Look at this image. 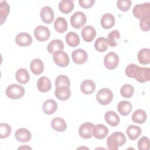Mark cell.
Here are the masks:
<instances>
[{"mask_svg":"<svg viewBox=\"0 0 150 150\" xmlns=\"http://www.w3.org/2000/svg\"><path fill=\"white\" fill-rule=\"evenodd\" d=\"M120 39V33L117 30L114 29L111 31L107 35V41L108 45L111 47H115L117 45L118 40Z\"/></svg>","mask_w":150,"mask_h":150,"instance_id":"33","label":"cell"},{"mask_svg":"<svg viewBox=\"0 0 150 150\" xmlns=\"http://www.w3.org/2000/svg\"><path fill=\"white\" fill-rule=\"evenodd\" d=\"M94 125L91 122L83 123L79 128V134L83 139H90L93 137L92 129Z\"/></svg>","mask_w":150,"mask_h":150,"instance_id":"9","label":"cell"},{"mask_svg":"<svg viewBox=\"0 0 150 150\" xmlns=\"http://www.w3.org/2000/svg\"><path fill=\"white\" fill-rule=\"evenodd\" d=\"M30 69L31 71L35 75H39L44 70V64L40 59H35L30 63Z\"/></svg>","mask_w":150,"mask_h":150,"instance_id":"21","label":"cell"},{"mask_svg":"<svg viewBox=\"0 0 150 150\" xmlns=\"http://www.w3.org/2000/svg\"><path fill=\"white\" fill-rule=\"evenodd\" d=\"M127 134L128 138L131 140L137 139L141 134L142 129L141 128L134 125H129L126 129Z\"/></svg>","mask_w":150,"mask_h":150,"instance_id":"29","label":"cell"},{"mask_svg":"<svg viewBox=\"0 0 150 150\" xmlns=\"http://www.w3.org/2000/svg\"><path fill=\"white\" fill-rule=\"evenodd\" d=\"M54 95L57 98L60 100H67L71 96L70 87L67 86H59L56 87Z\"/></svg>","mask_w":150,"mask_h":150,"instance_id":"14","label":"cell"},{"mask_svg":"<svg viewBox=\"0 0 150 150\" xmlns=\"http://www.w3.org/2000/svg\"><path fill=\"white\" fill-rule=\"evenodd\" d=\"M104 118L107 124L112 127H115L120 123V117L113 111H108L104 115Z\"/></svg>","mask_w":150,"mask_h":150,"instance_id":"22","label":"cell"},{"mask_svg":"<svg viewBox=\"0 0 150 150\" xmlns=\"http://www.w3.org/2000/svg\"><path fill=\"white\" fill-rule=\"evenodd\" d=\"M138 62L142 64H148L150 63V50L148 48L141 49L137 54Z\"/></svg>","mask_w":150,"mask_h":150,"instance_id":"27","label":"cell"},{"mask_svg":"<svg viewBox=\"0 0 150 150\" xmlns=\"http://www.w3.org/2000/svg\"><path fill=\"white\" fill-rule=\"evenodd\" d=\"M15 138L21 142H26L30 140L32 134L29 130L25 128H21L16 130L15 134Z\"/></svg>","mask_w":150,"mask_h":150,"instance_id":"15","label":"cell"},{"mask_svg":"<svg viewBox=\"0 0 150 150\" xmlns=\"http://www.w3.org/2000/svg\"><path fill=\"white\" fill-rule=\"evenodd\" d=\"M134 87L129 84H124L120 89V94L124 98H130L134 94Z\"/></svg>","mask_w":150,"mask_h":150,"instance_id":"37","label":"cell"},{"mask_svg":"<svg viewBox=\"0 0 150 150\" xmlns=\"http://www.w3.org/2000/svg\"><path fill=\"white\" fill-rule=\"evenodd\" d=\"M150 17H145L139 19V26L141 29L145 32L149 30Z\"/></svg>","mask_w":150,"mask_h":150,"instance_id":"43","label":"cell"},{"mask_svg":"<svg viewBox=\"0 0 150 150\" xmlns=\"http://www.w3.org/2000/svg\"><path fill=\"white\" fill-rule=\"evenodd\" d=\"M126 138L124 133L115 132L111 134L107 139V148L110 150H117L119 146L125 144Z\"/></svg>","mask_w":150,"mask_h":150,"instance_id":"1","label":"cell"},{"mask_svg":"<svg viewBox=\"0 0 150 150\" xmlns=\"http://www.w3.org/2000/svg\"><path fill=\"white\" fill-rule=\"evenodd\" d=\"M37 87L42 93H46L50 91L52 87L50 80L46 76L40 77L37 81Z\"/></svg>","mask_w":150,"mask_h":150,"instance_id":"19","label":"cell"},{"mask_svg":"<svg viewBox=\"0 0 150 150\" xmlns=\"http://www.w3.org/2000/svg\"><path fill=\"white\" fill-rule=\"evenodd\" d=\"M54 28L58 33H64L68 28L67 21L63 17H58L54 21Z\"/></svg>","mask_w":150,"mask_h":150,"instance_id":"31","label":"cell"},{"mask_svg":"<svg viewBox=\"0 0 150 150\" xmlns=\"http://www.w3.org/2000/svg\"><path fill=\"white\" fill-rule=\"evenodd\" d=\"M132 4L130 0H118L117 2V6L118 8L122 11H128Z\"/></svg>","mask_w":150,"mask_h":150,"instance_id":"41","label":"cell"},{"mask_svg":"<svg viewBox=\"0 0 150 150\" xmlns=\"http://www.w3.org/2000/svg\"><path fill=\"white\" fill-rule=\"evenodd\" d=\"M53 59L55 64L62 67H67L69 64L68 54L63 50H57L53 54Z\"/></svg>","mask_w":150,"mask_h":150,"instance_id":"6","label":"cell"},{"mask_svg":"<svg viewBox=\"0 0 150 150\" xmlns=\"http://www.w3.org/2000/svg\"><path fill=\"white\" fill-rule=\"evenodd\" d=\"M139 150H148L149 149V139L146 137H141L137 143Z\"/></svg>","mask_w":150,"mask_h":150,"instance_id":"42","label":"cell"},{"mask_svg":"<svg viewBox=\"0 0 150 150\" xmlns=\"http://www.w3.org/2000/svg\"><path fill=\"white\" fill-rule=\"evenodd\" d=\"M139 67L135 64L131 63L129 64L125 68V74L130 78H135Z\"/></svg>","mask_w":150,"mask_h":150,"instance_id":"38","label":"cell"},{"mask_svg":"<svg viewBox=\"0 0 150 150\" xmlns=\"http://www.w3.org/2000/svg\"><path fill=\"white\" fill-rule=\"evenodd\" d=\"M94 47L96 50L100 52L106 51L108 48L107 39L103 37H100L97 38L94 43Z\"/></svg>","mask_w":150,"mask_h":150,"instance_id":"36","label":"cell"},{"mask_svg":"<svg viewBox=\"0 0 150 150\" xmlns=\"http://www.w3.org/2000/svg\"><path fill=\"white\" fill-rule=\"evenodd\" d=\"M34 35L38 40L44 42L49 39L50 32L48 28L45 26L39 25L34 30Z\"/></svg>","mask_w":150,"mask_h":150,"instance_id":"8","label":"cell"},{"mask_svg":"<svg viewBox=\"0 0 150 150\" xmlns=\"http://www.w3.org/2000/svg\"><path fill=\"white\" fill-rule=\"evenodd\" d=\"M108 133V128L101 124L95 125L93 127L92 134L96 138L98 139H103L106 137Z\"/></svg>","mask_w":150,"mask_h":150,"instance_id":"10","label":"cell"},{"mask_svg":"<svg viewBox=\"0 0 150 150\" xmlns=\"http://www.w3.org/2000/svg\"><path fill=\"white\" fill-rule=\"evenodd\" d=\"M15 77L17 81L20 84H26L30 79L29 72L24 68L19 69L15 73Z\"/></svg>","mask_w":150,"mask_h":150,"instance_id":"26","label":"cell"},{"mask_svg":"<svg viewBox=\"0 0 150 150\" xmlns=\"http://www.w3.org/2000/svg\"><path fill=\"white\" fill-rule=\"evenodd\" d=\"M11 127L7 123L0 124V138L1 139L8 137L11 134Z\"/></svg>","mask_w":150,"mask_h":150,"instance_id":"39","label":"cell"},{"mask_svg":"<svg viewBox=\"0 0 150 150\" xmlns=\"http://www.w3.org/2000/svg\"><path fill=\"white\" fill-rule=\"evenodd\" d=\"M71 25L75 29H80L87 22V17L81 11L74 12L70 17Z\"/></svg>","mask_w":150,"mask_h":150,"instance_id":"5","label":"cell"},{"mask_svg":"<svg viewBox=\"0 0 150 150\" xmlns=\"http://www.w3.org/2000/svg\"><path fill=\"white\" fill-rule=\"evenodd\" d=\"M66 42L67 44L72 47L77 46L80 44V38L77 33L74 32H69L66 36Z\"/></svg>","mask_w":150,"mask_h":150,"instance_id":"32","label":"cell"},{"mask_svg":"<svg viewBox=\"0 0 150 150\" xmlns=\"http://www.w3.org/2000/svg\"><path fill=\"white\" fill-rule=\"evenodd\" d=\"M134 16L141 19L145 17H150V3L145 2L136 5L132 10Z\"/></svg>","mask_w":150,"mask_h":150,"instance_id":"3","label":"cell"},{"mask_svg":"<svg viewBox=\"0 0 150 150\" xmlns=\"http://www.w3.org/2000/svg\"><path fill=\"white\" fill-rule=\"evenodd\" d=\"M132 109L131 103L126 100H122L118 103L117 110L118 112L123 116H127L130 114Z\"/></svg>","mask_w":150,"mask_h":150,"instance_id":"23","label":"cell"},{"mask_svg":"<svg viewBox=\"0 0 150 150\" xmlns=\"http://www.w3.org/2000/svg\"><path fill=\"white\" fill-rule=\"evenodd\" d=\"M71 57L73 61L75 63L82 64L87 61L88 56L87 52L84 50L82 49H78L72 52Z\"/></svg>","mask_w":150,"mask_h":150,"instance_id":"11","label":"cell"},{"mask_svg":"<svg viewBox=\"0 0 150 150\" xmlns=\"http://www.w3.org/2000/svg\"><path fill=\"white\" fill-rule=\"evenodd\" d=\"M64 45L63 42L59 39H54L50 42L47 46V50L49 53H54L57 50H63Z\"/></svg>","mask_w":150,"mask_h":150,"instance_id":"28","label":"cell"},{"mask_svg":"<svg viewBox=\"0 0 150 150\" xmlns=\"http://www.w3.org/2000/svg\"><path fill=\"white\" fill-rule=\"evenodd\" d=\"M74 8V2L73 1L62 0L59 4V9L63 13H69Z\"/></svg>","mask_w":150,"mask_h":150,"instance_id":"35","label":"cell"},{"mask_svg":"<svg viewBox=\"0 0 150 150\" xmlns=\"http://www.w3.org/2000/svg\"><path fill=\"white\" fill-rule=\"evenodd\" d=\"M95 3V0H79V5L83 8H90L93 6Z\"/></svg>","mask_w":150,"mask_h":150,"instance_id":"44","label":"cell"},{"mask_svg":"<svg viewBox=\"0 0 150 150\" xmlns=\"http://www.w3.org/2000/svg\"><path fill=\"white\" fill-rule=\"evenodd\" d=\"M147 119V115L145 111L142 109L135 110L132 115V120L134 122L137 124H143Z\"/></svg>","mask_w":150,"mask_h":150,"instance_id":"30","label":"cell"},{"mask_svg":"<svg viewBox=\"0 0 150 150\" xmlns=\"http://www.w3.org/2000/svg\"><path fill=\"white\" fill-rule=\"evenodd\" d=\"M80 90L81 92L84 94H91L96 90V84L93 81L91 80H84L81 83Z\"/></svg>","mask_w":150,"mask_h":150,"instance_id":"20","label":"cell"},{"mask_svg":"<svg viewBox=\"0 0 150 150\" xmlns=\"http://www.w3.org/2000/svg\"><path fill=\"white\" fill-rule=\"evenodd\" d=\"M5 94L10 99L18 100L23 96L25 89L22 86L16 84H12L6 87Z\"/></svg>","mask_w":150,"mask_h":150,"instance_id":"2","label":"cell"},{"mask_svg":"<svg viewBox=\"0 0 150 150\" xmlns=\"http://www.w3.org/2000/svg\"><path fill=\"white\" fill-rule=\"evenodd\" d=\"M56 87L59 86H67L70 87V81L68 77L65 75H59L55 80Z\"/></svg>","mask_w":150,"mask_h":150,"instance_id":"40","label":"cell"},{"mask_svg":"<svg viewBox=\"0 0 150 150\" xmlns=\"http://www.w3.org/2000/svg\"><path fill=\"white\" fill-rule=\"evenodd\" d=\"M119 63V57L114 52H111L107 53L104 59V64L105 67L108 70L115 69Z\"/></svg>","mask_w":150,"mask_h":150,"instance_id":"7","label":"cell"},{"mask_svg":"<svg viewBox=\"0 0 150 150\" xmlns=\"http://www.w3.org/2000/svg\"><path fill=\"white\" fill-rule=\"evenodd\" d=\"M15 42L19 46H28L32 42L31 36L26 32H21L15 37Z\"/></svg>","mask_w":150,"mask_h":150,"instance_id":"13","label":"cell"},{"mask_svg":"<svg viewBox=\"0 0 150 150\" xmlns=\"http://www.w3.org/2000/svg\"><path fill=\"white\" fill-rule=\"evenodd\" d=\"M96 36V31L91 25L84 26L81 30V36L86 42H91Z\"/></svg>","mask_w":150,"mask_h":150,"instance_id":"16","label":"cell"},{"mask_svg":"<svg viewBox=\"0 0 150 150\" xmlns=\"http://www.w3.org/2000/svg\"><path fill=\"white\" fill-rule=\"evenodd\" d=\"M40 15L42 21L47 24H50L53 21L54 12L49 6H45L41 9Z\"/></svg>","mask_w":150,"mask_h":150,"instance_id":"12","label":"cell"},{"mask_svg":"<svg viewBox=\"0 0 150 150\" xmlns=\"http://www.w3.org/2000/svg\"><path fill=\"white\" fill-rule=\"evenodd\" d=\"M43 112L48 115L53 114L57 109V103L52 99H48L46 100L43 104Z\"/></svg>","mask_w":150,"mask_h":150,"instance_id":"24","label":"cell"},{"mask_svg":"<svg viewBox=\"0 0 150 150\" xmlns=\"http://www.w3.org/2000/svg\"><path fill=\"white\" fill-rule=\"evenodd\" d=\"M96 99L100 104L108 105L113 99L112 92L108 88H103L97 92Z\"/></svg>","mask_w":150,"mask_h":150,"instance_id":"4","label":"cell"},{"mask_svg":"<svg viewBox=\"0 0 150 150\" xmlns=\"http://www.w3.org/2000/svg\"><path fill=\"white\" fill-rule=\"evenodd\" d=\"M115 17L110 13H104L102 16L100 21L102 28L105 29H109L113 27L115 24Z\"/></svg>","mask_w":150,"mask_h":150,"instance_id":"18","label":"cell"},{"mask_svg":"<svg viewBox=\"0 0 150 150\" xmlns=\"http://www.w3.org/2000/svg\"><path fill=\"white\" fill-rule=\"evenodd\" d=\"M10 12V6L6 1L0 2V20L1 25H2Z\"/></svg>","mask_w":150,"mask_h":150,"instance_id":"34","label":"cell"},{"mask_svg":"<svg viewBox=\"0 0 150 150\" xmlns=\"http://www.w3.org/2000/svg\"><path fill=\"white\" fill-rule=\"evenodd\" d=\"M139 83H145L150 80V69L149 67H139L134 78Z\"/></svg>","mask_w":150,"mask_h":150,"instance_id":"17","label":"cell"},{"mask_svg":"<svg viewBox=\"0 0 150 150\" xmlns=\"http://www.w3.org/2000/svg\"><path fill=\"white\" fill-rule=\"evenodd\" d=\"M51 127L57 132H63L67 128V124L64 119L60 117H56L51 121Z\"/></svg>","mask_w":150,"mask_h":150,"instance_id":"25","label":"cell"}]
</instances>
